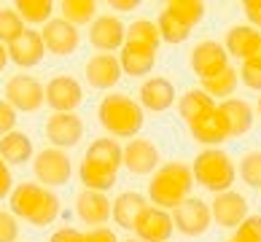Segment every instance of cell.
<instances>
[{
	"label": "cell",
	"instance_id": "48",
	"mask_svg": "<svg viewBox=\"0 0 261 242\" xmlns=\"http://www.w3.org/2000/svg\"><path fill=\"white\" fill-rule=\"evenodd\" d=\"M258 113H261V97H258Z\"/></svg>",
	"mask_w": 261,
	"mask_h": 242
},
{
	"label": "cell",
	"instance_id": "43",
	"mask_svg": "<svg viewBox=\"0 0 261 242\" xmlns=\"http://www.w3.org/2000/svg\"><path fill=\"white\" fill-rule=\"evenodd\" d=\"M84 242H119V237H116L113 229L100 226V229H89V231H86Z\"/></svg>",
	"mask_w": 261,
	"mask_h": 242
},
{
	"label": "cell",
	"instance_id": "30",
	"mask_svg": "<svg viewBox=\"0 0 261 242\" xmlns=\"http://www.w3.org/2000/svg\"><path fill=\"white\" fill-rule=\"evenodd\" d=\"M60 11L65 22H70L73 27H81V24H92L97 19V3L94 0H65V3H60Z\"/></svg>",
	"mask_w": 261,
	"mask_h": 242
},
{
	"label": "cell",
	"instance_id": "16",
	"mask_svg": "<svg viewBox=\"0 0 261 242\" xmlns=\"http://www.w3.org/2000/svg\"><path fill=\"white\" fill-rule=\"evenodd\" d=\"M186 127L191 132V138H194L197 143H202L205 148H218L221 143H226L231 138L229 124H226L224 113H221L218 108H213L210 113H205L202 119L186 124Z\"/></svg>",
	"mask_w": 261,
	"mask_h": 242
},
{
	"label": "cell",
	"instance_id": "19",
	"mask_svg": "<svg viewBox=\"0 0 261 242\" xmlns=\"http://www.w3.org/2000/svg\"><path fill=\"white\" fill-rule=\"evenodd\" d=\"M84 73H86V84H89L92 89H100V92L113 89L124 75L116 54H94V57H89Z\"/></svg>",
	"mask_w": 261,
	"mask_h": 242
},
{
	"label": "cell",
	"instance_id": "5",
	"mask_svg": "<svg viewBox=\"0 0 261 242\" xmlns=\"http://www.w3.org/2000/svg\"><path fill=\"white\" fill-rule=\"evenodd\" d=\"M6 102L16 113H35L46 102V86L35 75H11L6 81Z\"/></svg>",
	"mask_w": 261,
	"mask_h": 242
},
{
	"label": "cell",
	"instance_id": "47",
	"mask_svg": "<svg viewBox=\"0 0 261 242\" xmlns=\"http://www.w3.org/2000/svg\"><path fill=\"white\" fill-rule=\"evenodd\" d=\"M250 62H256V65H261V43H258V48H256V54H253V60Z\"/></svg>",
	"mask_w": 261,
	"mask_h": 242
},
{
	"label": "cell",
	"instance_id": "3",
	"mask_svg": "<svg viewBox=\"0 0 261 242\" xmlns=\"http://www.w3.org/2000/svg\"><path fill=\"white\" fill-rule=\"evenodd\" d=\"M191 186H194V175L191 167L180 162H167L151 175L148 180V199L153 207L162 210H175L180 202L191 197Z\"/></svg>",
	"mask_w": 261,
	"mask_h": 242
},
{
	"label": "cell",
	"instance_id": "15",
	"mask_svg": "<svg viewBox=\"0 0 261 242\" xmlns=\"http://www.w3.org/2000/svg\"><path fill=\"white\" fill-rule=\"evenodd\" d=\"M213 221L224 229H237L248 218V199L240 191H224L216 194V199L210 202Z\"/></svg>",
	"mask_w": 261,
	"mask_h": 242
},
{
	"label": "cell",
	"instance_id": "36",
	"mask_svg": "<svg viewBox=\"0 0 261 242\" xmlns=\"http://www.w3.org/2000/svg\"><path fill=\"white\" fill-rule=\"evenodd\" d=\"M240 178L250 189H261V151H248L240 159Z\"/></svg>",
	"mask_w": 261,
	"mask_h": 242
},
{
	"label": "cell",
	"instance_id": "12",
	"mask_svg": "<svg viewBox=\"0 0 261 242\" xmlns=\"http://www.w3.org/2000/svg\"><path fill=\"white\" fill-rule=\"evenodd\" d=\"M41 38H43L46 51L54 57H73L81 46V30L73 27L70 22H65L62 16L46 22L41 30Z\"/></svg>",
	"mask_w": 261,
	"mask_h": 242
},
{
	"label": "cell",
	"instance_id": "45",
	"mask_svg": "<svg viewBox=\"0 0 261 242\" xmlns=\"http://www.w3.org/2000/svg\"><path fill=\"white\" fill-rule=\"evenodd\" d=\"M140 3L138 0H111V8L113 11H135Z\"/></svg>",
	"mask_w": 261,
	"mask_h": 242
},
{
	"label": "cell",
	"instance_id": "13",
	"mask_svg": "<svg viewBox=\"0 0 261 242\" xmlns=\"http://www.w3.org/2000/svg\"><path fill=\"white\" fill-rule=\"evenodd\" d=\"M89 43L97 48L100 54H113L116 48L127 43V24L113 14H102L89 24Z\"/></svg>",
	"mask_w": 261,
	"mask_h": 242
},
{
	"label": "cell",
	"instance_id": "10",
	"mask_svg": "<svg viewBox=\"0 0 261 242\" xmlns=\"http://www.w3.org/2000/svg\"><path fill=\"white\" fill-rule=\"evenodd\" d=\"M84 102V86L67 73H60L46 84V105L54 113H75Z\"/></svg>",
	"mask_w": 261,
	"mask_h": 242
},
{
	"label": "cell",
	"instance_id": "31",
	"mask_svg": "<svg viewBox=\"0 0 261 242\" xmlns=\"http://www.w3.org/2000/svg\"><path fill=\"white\" fill-rule=\"evenodd\" d=\"M127 43L148 46V48L156 51L159 43H162V35H159L156 22H151V19H135V22L127 27Z\"/></svg>",
	"mask_w": 261,
	"mask_h": 242
},
{
	"label": "cell",
	"instance_id": "40",
	"mask_svg": "<svg viewBox=\"0 0 261 242\" xmlns=\"http://www.w3.org/2000/svg\"><path fill=\"white\" fill-rule=\"evenodd\" d=\"M14 127H16V111L6 100H0V138L14 132Z\"/></svg>",
	"mask_w": 261,
	"mask_h": 242
},
{
	"label": "cell",
	"instance_id": "1",
	"mask_svg": "<svg viewBox=\"0 0 261 242\" xmlns=\"http://www.w3.org/2000/svg\"><path fill=\"white\" fill-rule=\"evenodd\" d=\"M8 202H11L14 216L24 218L33 226H51L62 210V202L51 189L41 186V183H27V180L16 183Z\"/></svg>",
	"mask_w": 261,
	"mask_h": 242
},
{
	"label": "cell",
	"instance_id": "44",
	"mask_svg": "<svg viewBox=\"0 0 261 242\" xmlns=\"http://www.w3.org/2000/svg\"><path fill=\"white\" fill-rule=\"evenodd\" d=\"M49 242H84V231L73 229V226H65V229H57Z\"/></svg>",
	"mask_w": 261,
	"mask_h": 242
},
{
	"label": "cell",
	"instance_id": "11",
	"mask_svg": "<svg viewBox=\"0 0 261 242\" xmlns=\"http://www.w3.org/2000/svg\"><path fill=\"white\" fill-rule=\"evenodd\" d=\"M124 167L129 170V175L146 178L153 175L162 167V153L148 138H132L124 145Z\"/></svg>",
	"mask_w": 261,
	"mask_h": 242
},
{
	"label": "cell",
	"instance_id": "34",
	"mask_svg": "<svg viewBox=\"0 0 261 242\" xmlns=\"http://www.w3.org/2000/svg\"><path fill=\"white\" fill-rule=\"evenodd\" d=\"M164 8H167L172 16H178L186 27H191V30H194L207 14L205 3H199V0H172V3H167Z\"/></svg>",
	"mask_w": 261,
	"mask_h": 242
},
{
	"label": "cell",
	"instance_id": "50",
	"mask_svg": "<svg viewBox=\"0 0 261 242\" xmlns=\"http://www.w3.org/2000/svg\"><path fill=\"white\" fill-rule=\"evenodd\" d=\"M226 242H234V239H226Z\"/></svg>",
	"mask_w": 261,
	"mask_h": 242
},
{
	"label": "cell",
	"instance_id": "42",
	"mask_svg": "<svg viewBox=\"0 0 261 242\" xmlns=\"http://www.w3.org/2000/svg\"><path fill=\"white\" fill-rule=\"evenodd\" d=\"M14 191V175H11V167L0 159V202H3L6 197H11Z\"/></svg>",
	"mask_w": 261,
	"mask_h": 242
},
{
	"label": "cell",
	"instance_id": "7",
	"mask_svg": "<svg viewBox=\"0 0 261 242\" xmlns=\"http://www.w3.org/2000/svg\"><path fill=\"white\" fill-rule=\"evenodd\" d=\"M172 224H175V231H180L183 237H202L207 234V229L213 224V212L210 205L202 202L197 197H189L186 202L172 210Z\"/></svg>",
	"mask_w": 261,
	"mask_h": 242
},
{
	"label": "cell",
	"instance_id": "17",
	"mask_svg": "<svg viewBox=\"0 0 261 242\" xmlns=\"http://www.w3.org/2000/svg\"><path fill=\"white\" fill-rule=\"evenodd\" d=\"M111 210H113V202L108 199V194L84 189L79 197H75V216H79L81 224H86V226H94V229L105 226L111 221Z\"/></svg>",
	"mask_w": 261,
	"mask_h": 242
},
{
	"label": "cell",
	"instance_id": "32",
	"mask_svg": "<svg viewBox=\"0 0 261 242\" xmlns=\"http://www.w3.org/2000/svg\"><path fill=\"white\" fill-rule=\"evenodd\" d=\"M16 14L22 16V22L27 24H46L51 22V14H54V3L51 0H19L14 6Z\"/></svg>",
	"mask_w": 261,
	"mask_h": 242
},
{
	"label": "cell",
	"instance_id": "41",
	"mask_svg": "<svg viewBox=\"0 0 261 242\" xmlns=\"http://www.w3.org/2000/svg\"><path fill=\"white\" fill-rule=\"evenodd\" d=\"M243 11H245V19L250 27H256L261 33V0H245L243 3Z\"/></svg>",
	"mask_w": 261,
	"mask_h": 242
},
{
	"label": "cell",
	"instance_id": "9",
	"mask_svg": "<svg viewBox=\"0 0 261 242\" xmlns=\"http://www.w3.org/2000/svg\"><path fill=\"white\" fill-rule=\"evenodd\" d=\"M43 132L49 138L51 148L67 151V148H75L84 140V121L79 113H51L46 119Z\"/></svg>",
	"mask_w": 261,
	"mask_h": 242
},
{
	"label": "cell",
	"instance_id": "46",
	"mask_svg": "<svg viewBox=\"0 0 261 242\" xmlns=\"http://www.w3.org/2000/svg\"><path fill=\"white\" fill-rule=\"evenodd\" d=\"M8 62H11V60H8V46H6V43H0V73L6 70V65H8Z\"/></svg>",
	"mask_w": 261,
	"mask_h": 242
},
{
	"label": "cell",
	"instance_id": "2",
	"mask_svg": "<svg viewBox=\"0 0 261 242\" xmlns=\"http://www.w3.org/2000/svg\"><path fill=\"white\" fill-rule=\"evenodd\" d=\"M97 121L100 127L108 132V138H138L143 124H146V113H143L140 102L132 100L124 92H111L102 97L97 105Z\"/></svg>",
	"mask_w": 261,
	"mask_h": 242
},
{
	"label": "cell",
	"instance_id": "27",
	"mask_svg": "<svg viewBox=\"0 0 261 242\" xmlns=\"http://www.w3.org/2000/svg\"><path fill=\"white\" fill-rule=\"evenodd\" d=\"M213 108H218V102L213 100L210 94H205L202 89H186L180 97H178V113H180V119L191 124V121H197L202 119L205 113H210Z\"/></svg>",
	"mask_w": 261,
	"mask_h": 242
},
{
	"label": "cell",
	"instance_id": "6",
	"mask_svg": "<svg viewBox=\"0 0 261 242\" xmlns=\"http://www.w3.org/2000/svg\"><path fill=\"white\" fill-rule=\"evenodd\" d=\"M33 172L41 186L46 189H57L65 186L73 175V162L67 156V151L60 148H43L33 156Z\"/></svg>",
	"mask_w": 261,
	"mask_h": 242
},
{
	"label": "cell",
	"instance_id": "23",
	"mask_svg": "<svg viewBox=\"0 0 261 242\" xmlns=\"http://www.w3.org/2000/svg\"><path fill=\"white\" fill-rule=\"evenodd\" d=\"M148 207V199L138 191H121L119 197L113 199V210H111V218L116 221V226L132 231L135 224H138L140 212Z\"/></svg>",
	"mask_w": 261,
	"mask_h": 242
},
{
	"label": "cell",
	"instance_id": "49",
	"mask_svg": "<svg viewBox=\"0 0 261 242\" xmlns=\"http://www.w3.org/2000/svg\"><path fill=\"white\" fill-rule=\"evenodd\" d=\"M124 242H140V239H124Z\"/></svg>",
	"mask_w": 261,
	"mask_h": 242
},
{
	"label": "cell",
	"instance_id": "4",
	"mask_svg": "<svg viewBox=\"0 0 261 242\" xmlns=\"http://www.w3.org/2000/svg\"><path fill=\"white\" fill-rule=\"evenodd\" d=\"M191 175L199 183L205 191H213V194H224V191H231L237 180V167L231 156L221 148H205L197 153L194 164H191Z\"/></svg>",
	"mask_w": 261,
	"mask_h": 242
},
{
	"label": "cell",
	"instance_id": "25",
	"mask_svg": "<svg viewBox=\"0 0 261 242\" xmlns=\"http://www.w3.org/2000/svg\"><path fill=\"white\" fill-rule=\"evenodd\" d=\"M33 156H35V151H33L30 135L14 129V132H8V135L0 138V159H3L6 164H24Z\"/></svg>",
	"mask_w": 261,
	"mask_h": 242
},
{
	"label": "cell",
	"instance_id": "35",
	"mask_svg": "<svg viewBox=\"0 0 261 242\" xmlns=\"http://www.w3.org/2000/svg\"><path fill=\"white\" fill-rule=\"evenodd\" d=\"M24 33V22L16 14V8H0V43H14Z\"/></svg>",
	"mask_w": 261,
	"mask_h": 242
},
{
	"label": "cell",
	"instance_id": "8",
	"mask_svg": "<svg viewBox=\"0 0 261 242\" xmlns=\"http://www.w3.org/2000/svg\"><path fill=\"white\" fill-rule=\"evenodd\" d=\"M189 67H191V73H194L199 81L213 78V75H218L221 70H226L229 67V54H226L224 43L199 41L194 48H191V54H189Z\"/></svg>",
	"mask_w": 261,
	"mask_h": 242
},
{
	"label": "cell",
	"instance_id": "14",
	"mask_svg": "<svg viewBox=\"0 0 261 242\" xmlns=\"http://www.w3.org/2000/svg\"><path fill=\"white\" fill-rule=\"evenodd\" d=\"M135 234H138L140 242H170L172 231H175V224H172V216L162 207L148 205L140 212L138 224H135Z\"/></svg>",
	"mask_w": 261,
	"mask_h": 242
},
{
	"label": "cell",
	"instance_id": "22",
	"mask_svg": "<svg viewBox=\"0 0 261 242\" xmlns=\"http://www.w3.org/2000/svg\"><path fill=\"white\" fill-rule=\"evenodd\" d=\"M119 65L124 75L132 78H146L156 65V51L148 46H138V43H124L121 54H119Z\"/></svg>",
	"mask_w": 261,
	"mask_h": 242
},
{
	"label": "cell",
	"instance_id": "26",
	"mask_svg": "<svg viewBox=\"0 0 261 242\" xmlns=\"http://www.w3.org/2000/svg\"><path fill=\"white\" fill-rule=\"evenodd\" d=\"M84 159L97 162V164H102V167L119 172V167H124V148L119 145V140H113V138L105 135V138H97L89 148H86Z\"/></svg>",
	"mask_w": 261,
	"mask_h": 242
},
{
	"label": "cell",
	"instance_id": "24",
	"mask_svg": "<svg viewBox=\"0 0 261 242\" xmlns=\"http://www.w3.org/2000/svg\"><path fill=\"white\" fill-rule=\"evenodd\" d=\"M218 111L224 113L231 138H243V135H248L250 129H253V108H250L248 100L229 97V100L218 102Z\"/></svg>",
	"mask_w": 261,
	"mask_h": 242
},
{
	"label": "cell",
	"instance_id": "33",
	"mask_svg": "<svg viewBox=\"0 0 261 242\" xmlns=\"http://www.w3.org/2000/svg\"><path fill=\"white\" fill-rule=\"evenodd\" d=\"M156 27H159L162 41H164V43H172V46L189 41V35H191V27H186L178 16H172L167 8H164V11L156 16Z\"/></svg>",
	"mask_w": 261,
	"mask_h": 242
},
{
	"label": "cell",
	"instance_id": "28",
	"mask_svg": "<svg viewBox=\"0 0 261 242\" xmlns=\"http://www.w3.org/2000/svg\"><path fill=\"white\" fill-rule=\"evenodd\" d=\"M79 178H81V183H84V189L108 194V191L116 186V178H119V172L102 167V164H97V162L84 159V162L79 164Z\"/></svg>",
	"mask_w": 261,
	"mask_h": 242
},
{
	"label": "cell",
	"instance_id": "29",
	"mask_svg": "<svg viewBox=\"0 0 261 242\" xmlns=\"http://www.w3.org/2000/svg\"><path fill=\"white\" fill-rule=\"evenodd\" d=\"M237 84H240V73L229 65L226 70H221L218 75H213V78H205L199 89L205 92V94H210L213 100H218V97H221V102H224V100H229V97L234 94Z\"/></svg>",
	"mask_w": 261,
	"mask_h": 242
},
{
	"label": "cell",
	"instance_id": "20",
	"mask_svg": "<svg viewBox=\"0 0 261 242\" xmlns=\"http://www.w3.org/2000/svg\"><path fill=\"white\" fill-rule=\"evenodd\" d=\"M43 57H46V46H43L41 30L24 27V33L14 43H8V60L19 67H35L43 62Z\"/></svg>",
	"mask_w": 261,
	"mask_h": 242
},
{
	"label": "cell",
	"instance_id": "38",
	"mask_svg": "<svg viewBox=\"0 0 261 242\" xmlns=\"http://www.w3.org/2000/svg\"><path fill=\"white\" fill-rule=\"evenodd\" d=\"M19 237V224L14 212L0 210V242H16Z\"/></svg>",
	"mask_w": 261,
	"mask_h": 242
},
{
	"label": "cell",
	"instance_id": "18",
	"mask_svg": "<svg viewBox=\"0 0 261 242\" xmlns=\"http://www.w3.org/2000/svg\"><path fill=\"white\" fill-rule=\"evenodd\" d=\"M138 97H140L138 102H140L143 111L164 113L175 105V86H172V81L162 78V75H151V78H146L140 84Z\"/></svg>",
	"mask_w": 261,
	"mask_h": 242
},
{
	"label": "cell",
	"instance_id": "39",
	"mask_svg": "<svg viewBox=\"0 0 261 242\" xmlns=\"http://www.w3.org/2000/svg\"><path fill=\"white\" fill-rule=\"evenodd\" d=\"M240 81H243L248 89L261 92V65H256V62H243V67H240Z\"/></svg>",
	"mask_w": 261,
	"mask_h": 242
},
{
	"label": "cell",
	"instance_id": "21",
	"mask_svg": "<svg viewBox=\"0 0 261 242\" xmlns=\"http://www.w3.org/2000/svg\"><path fill=\"white\" fill-rule=\"evenodd\" d=\"M261 43V33L250 24H234L226 30V41H224V48L229 57H234L240 62H250L256 54V48Z\"/></svg>",
	"mask_w": 261,
	"mask_h": 242
},
{
	"label": "cell",
	"instance_id": "37",
	"mask_svg": "<svg viewBox=\"0 0 261 242\" xmlns=\"http://www.w3.org/2000/svg\"><path fill=\"white\" fill-rule=\"evenodd\" d=\"M234 242H261V216H248L234 229Z\"/></svg>",
	"mask_w": 261,
	"mask_h": 242
}]
</instances>
